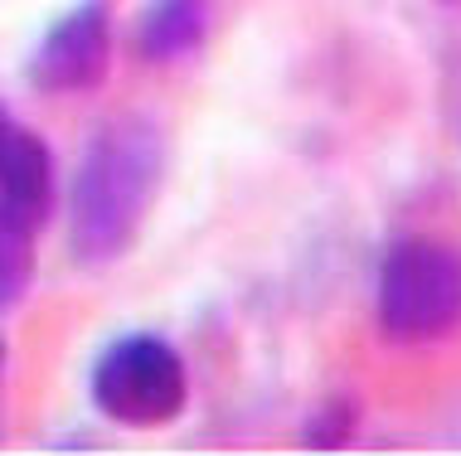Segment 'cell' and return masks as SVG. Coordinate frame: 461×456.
<instances>
[{
  "label": "cell",
  "instance_id": "6da1fadb",
  "mask_svg": "<svg viewBox=\"0 0 461 456\" xmlns=\"http://www.w3.org/2000/svg\"><path fill=\"white\" fill-rule=\"evenodd\" d=\"M166 180V137L151 117H112L88 137L68 184V253L107 267L136 243Z\"/></svg>",
  "mask_w": 461,
  "mask_h": 456
},
{
  "label": "cell",
  "instance_id": "7a4b0ae2",
  "mask_svg": "<svg viewBox=\"0 0 461 456\" xmlns=\"http://www.w3.org/2000/svg\"><path fill=\"white\" fill-rule=\"evenodd\" d=\"M379 330L393 344H432L461 330V248L398 238L379 263Z\"/></svg>",
  "mask_w": 461,
  "mask_h": 456
},
{
  "label": "cell",
  "instance_id": "3957f363",
  "mask_svg": "<svg viewBox=\"0 0 461 456\" xmlns=\"http://www.w3.org/2000/svg\"><path fill=\"white\" fill-rule=\"evenodd\" d=\"M93 408L117 427L131 433H151L166 427L190 408V369H185L180 350L160 335L131 330V335L112 340L93 360L88 374Z\"/></svg>",
  "mask_w": 461,
  "mask_h": 456
},
{
  "label": "cell",
  "instance_id": "277c9868",
  "mask_svg": "<svg viewBox=\"0 0 461 456\" xmlns=\"http://www.w3.org/2000/svg\"><path fill=\"white\" fill-rule=\"evenodd\" d=\"M112 68V15L107 0H83L64 20L44 30L40 49L30 54V83L40 93H88Z\"/></svg>",
  "mask_w": 461,
  "mask_h": 456
},
{
  "label": "cell",
  "instance_id": "5b68a950",
  "mask_svg": "<svg viewBox=\"0 0 461 456\" xmlns=\"http://www.w3.org/2000/svg\"><path fill=\"white\" fill-rule=\"evenodd\" d=\"M0 200L34 228L54 214V156L30 127H15V121L0 137Z\"/></svg>",
  "mask_w": 461,
  "mask_h": 456
},
{
  "label": "cell",
  "instance_id": "8992f818",
  "mask_svg": "<svg viewBox=\"0 0 461 456\" xmlns=\"http://www.w3.org/2000/svg\"><path fill=\"white\" fill-rule=\"evenodd\" d=\"M209 34V0H146L136 15V54L146 64H180Z\"/></svg>",
  "mask_w": 461,
  "mask_h": 456
},
{
  "label": "cell",
  "instance_id": "52a82bcc",
  "mask_svg": "<svg viewBox=\"0 0 461 456\" xmlns=\"http://www.w3.org/2000/svg\"><path fill=\"white\" fill-rule=\"evenodd\" d=\"M34 228L24 214H15L5 200H0V311H15V306L30 297L34 287Z\"/></svg>",
  "mask_w": 461,
  "mask_h": 456
},
{
  "label": "cell",
  "instance_id": "ba28073f",
  "mask_svg": "<svg viewBox=\"0 0 461 456\" xmlns=\"http://www.w3.org/2000/svg\"><path fill=\"white\" fill-rule=\"evenodd\" d=\"M355 427H359V408L350 398H330V403H321L316 417L306 423V447H316V452H335V447H345V442L355 437Z\"/></svg>",
  "mask_w": 461,
  "mask_h": 456
},
{
  "label": "cell",
  "instance_id": "9c48e42d",
  "mask_svg": "<svg viewBox=\"0 0 461 456\" xmlns=\"http://www.w3.org/2000/svg\"><path fill=\"white\" fill-rule=\"evenodd\" d=\"M5 127H10V112H5V103H0V137H5Z\"/></svg>",
  "mask_w": 461,
  "mask_h": 456
},
{
  "label": "cell",
  "instance_id": "30bf717a",
  "mask_svg": "<svg viewBox=\"0 0 461 456\" xmlns=\"http://www.w3.org/2000/svg\"><path fill=\"white\" fill-rule=\"evenodd\" d=\"M0 379H5V340H0Z\"/></svg>",
  "mask_w": 461,
  "mask_h": 456
}]
</instances>
